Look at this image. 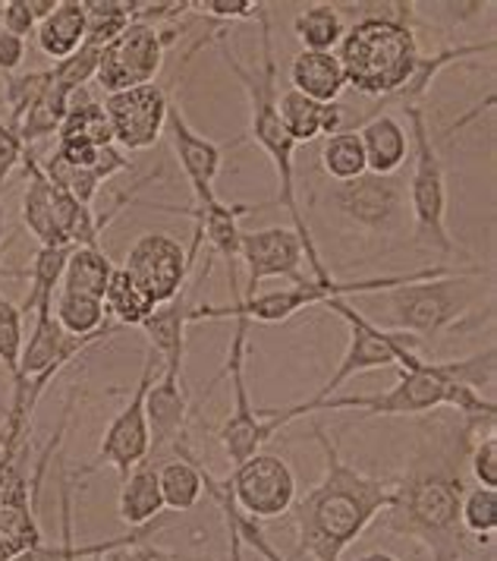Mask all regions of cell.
<instances>
[{
    "mask_svg": "<svg viewBox=\"0 0 497 561\" xmlns=\"http://www.w3.org/2000/svg\"><path fill=\"white\" fill-rule=\"evenodd\" d=\"M475 430L478 426L456 416V426L425 435L406 473L391 483L384 530L416 539L435 561H460L466 552V530L460 524L466 480L460 467L473 448Z\"/></svg>",
    "mask_w": 497,
    "mask_h": 561,
    "instance_id": "1",
    "label": "cell"
},
{
    "mask_svg": "<svg viewBox=\"0 0 497 561\" xmlns=\"http://www.w3.org/2000/svg\"><path fill=\"white\" fill-rule=\"evenodd\" d=\"M312 433L322 445L324 473L290 508L297 524V552L312 561H340L349 546L388 511L391 483L349 467L322 423H315Z\"/></svg>",
    "mask_w": 497,
    "mask_h": 561,
    "instance_id": "2",
    "label": "cell"
},
{
    "mask_svg": "<svg viewBox=\"0 0 497 561\" xmlns=\"http://www.w3.org/2000/svg\"><path fill=\"white\" fill-rule=\"evenodd\" d=\"M258 26H262V67L258 70H248L246 64L233 54L230 42H227V28H215L218 35V51L224 57L227 70L236 77V82L243 85L248 102V139L268 154L274 168V178H277V199L274 203L280 208H287L290 215V228L297 230V237L302 240V250H305V262L312 268L315 280H327L331 272L322 262V253L315 247V237L309 230L305 215L299 211V196H297V142L290 139L287 127L280 124V114H277V60H274V42H271V13L265 10L258 16Z\"/></svg>",
    "mask_w": 497,
    "mask_h": 561,
    "instance_id": "3",
    "label": "cell"
},
{
    "mask_svg": "<svg viewBox=\"0 0 497 561\" xmlns=\"http://www.w3.org/2000/svg\"><path fill=\"white\" fill-rule=\"evenodd\" d=\"M397 382L374 394H344V398H322V401H302L284 410V416L293 423L315 410H366L369 416H419L438 408H450L460 420L482 426L495 423V398L482 394L470 385L456 382L450 359H423L419 354L397 369Z\"/></svg>",
    "mask_w": 497,
    "mask_h": 561,
    "instance_id": "4",
    "label": "cell"
},
{
    "mask_svg": "<svg viewBox=\"0 0 497 561\" xmlns=\"http://www.w3.org/2000/svg\"><path fill=\"white\" fill-rule=\"evenodd\" d=\"M384 13H366L347 26L337 60L344 67L347 85L369 99L394 95L419 64V38L409 23L413 3H388Z\"/></svg>",
    "mask_w": 497,
    "mask_h": 561,
    "instance_id": "5",
    "label": "cell"
},
{
    "mask_svg": "<svg viewBox=\"0 0 497 561\" xmlns=\"http://www.w3.org/2000/svg\"><path fill=\"white\" fill-rule=\"evenodd\" d=\"M460 268L453 265H431V268H419V272H409V275H378V278H359V280H315L305 278L302 284H290V287H280V290H258L255 297H243V287H240V265H230L227 268V278H230V304L227 307H193L189 312V325L193 322H221V319H233V316H246L248 322H287L293 319L297 312L309 307H324L327 300L334 297H366V294H384L391 287L400 284H413V280H428V278H444L453 275Z\"/></svg>",
    "mask_w": 497,
    "mask_h": 561,
    "instance_id": "6",
    "label": "cell"
},
{
    "mask_svg": "<svg viewBox=\"0 0 497 561\" xmlns=\"http://www.w3.org/2000/svg\"><path fill=\"white\" fill-rule=\"evenodd\" d=\"M475 278H482V268H460L444 278L413 280L384 290V316L391 332L409 334L425 344L456 329L473 312L475 287L470 280Z\"/></svg>",
    "mask_w": 497,
    "mask_h": 561,
    "instance_id": "7",
    "label": "cell"
},
{
    "mask_svg": "<svg viewBox=\"0 0 497 561\" xmlns=\"http://www.w3.org/2000/svg\"><path fill=\"white\" fill-rule=\"evenodd\" d=\"M233 341L227 351L224 373L218 379L230 376V388H233V404H230V416L218 426V442L224 448L227 460L236 467L252 455L262 451V445H268L274 435L284 426H290V420L284 416V410H255L252 398H248L246 385V354H248V322L246 316H233ZM215 379V382H218Z\"/></svg>",
    "mask_w": 497,
    "mask_h": 561,
    "instance_id": "8",
    "label": "cell"
},
{
    "mask_svg": "<svg viewBox=\"0 0 497 561\" xmlns=\"http://www.w3.org/2000/svg\"><path fill=\"white\" fill-rule=\"evenodd\" d=\"M409 121V142H413V174H409V218L416 225V240L428 250H453V237L448 230V174L438 146L428 133L423 107L403 111Z\"/></svg>",
    "mask_w": 497,
    "mask_h": 561,
    "instance_id": "9",
    "label": "cell"
},
{
    "mask_svg": "<svg viewBox=\"0 0 497 561\" xmlns=\"http://www.w3.org/2000/svg\"><path fill=\"white\" fill-rule=\"evenodd\" d=\"M324 307L331 312H337L344 322L349 325V344L344 351V357L337 363V369L327 376V382L309 398V401H322L331 398L337 388H344L349 379L362 376V373H372V369H384V366H406L409 359L416 357V347L419 341L409 337V334L391 332V329H381L372 316H366L362 309L349 307L347 297H334L327 300Z\"/></svg>",
    "mask_w": 497,
    "mask_h": 561,
    "instance_id": "10",
    "label": "cell"
},
{
    "mask_svg": "<svg viewBox=\"0 0 497 561\" xmlns=\"http://www.w3.org/2000/svg\"><path fill=\"white\" fill-rule=\"evenodd\" d=\"M171 28H154L146 23L129 26L101 51L95 82L107 95H117L136 85H149L164 67V54L174 45Z\"/></svg>",
    "mask_w": 497,
    "mask_h": 561,
    "instance_id": "11",
    "label": "cell"
},
{
    "mask_svg": "<svg viewBox=\"0 0 497 561\" xmlns=\"http://www.w3.org/2000/svg\"><path fill=\"white\" fill-rule=\"evenodd\" d=\"M158 373H161V359H158V354L149 347L139 382L132 388L126 408L111 420V426L101 435L99 455H95V460L85 467V473H89V470H101V467H114V470L120 473V483H124L126 477H129V470L149 458L151 433L149 416H146V394H149L151 382L158 379Z\"/></svg>",
    "mask_w": 497,
    "mask_h": 561,
    "instance_id": "12",
    "label": "cell"
},
{
    "mask_svg": "<svg viewBox=\"0 0 497 561\" xmlns=\"http://www.w3.org/2000/svg\"><path fill=\"white\" fill-rule=\"evenodd\" d=\"M224 485L233 505L255 524L284 517L297 502V473L277 455L258 451L243 463H236Z\"/></svg>",
    "mask_w": 497,
    "mask_h": 561,
    "instance_id": "13",
    "label": "cell"
},
{
    "mask_svg": "<svg viewBox=\"0 0 497 561\" xmlns=\"http://www.w3.org/2000/svg\"><path fill=\"white\" fill-rule=\"evenodd\" d=\"M193 265H196V259H189V253L180 247V240L161 233V230H149L129 247L120 268L149 294L154 307H161V304H171L189 287L186 278H189Z\"/></svg>",
    "mask_w": 497,
    "mask_h": 561,
    "instance_id": "14",
    "label": "cell"
},
{
    "mask_svg": "<svg viewBox=\"0 0 497 561\" xmlns=\"http://www.w3.org/2000/svg\"><path fill=\"white\" fill-rule=\"evenodd\" d=\"M331 203L347 218L349 225L369 230V233H397L406 225L409 205H406V190L394 178H378V174H362V178L337 183L331 190Z\"/></svg>",
    "mask_w": 497,
    "mask_h": 561,
    "instance_id": "15",
    "label": "cell"
},
{
    "mask_svg": "<svg viewBox=\"0 0 497 561\" xmlns=\"http://www.w3.org/2000/svg\"><path fill=\"white\" fill-rule=\"evenodd\" d=\"M167 92L161 85H136L104 99V114L111 124L114 146L124 154L149 152L167 127Z\"/></svg>",
    "mask_w": 497,
    "mask_h": 561,
    "instance_id": "16",
    "label": "cell"
},
{
    "mask_svg": "<svg viewBox=\"0 0 497 561\" xmlns=\"http://www.w3.org/2000/svg\"><path fill=\"white\" fill-rule=\"evenodd\" d=\"M146 416H149L151 463H164L189 448L186 423H189V394L183 388V373L161 369L146 394Z\"/></svg>",
    "mask_w": 497,
    "mask_h": 561,
    "instance_id": "17",
    "label": "cell"
},
{
    "mask_svg": "<svg viewBox=\"0 0 497 561\" xmlns=\"http://www.w3.org/2000/svg\"><path fill=\"white\" fill-rule=\"evenodd\" d=\"M240 262L246 265V290L243 297H255L265 280L284 278L302 284V262L305 250L293 228H265L243 233L240 240Z\"/></svg>",
    "mask_w": 497,
    "mask_h": 561,
    "instance_id": "18",
    "label": "cell"
},
{
    "mask_svg": "<svg viewBox=\"0 0 497 561\" xmlns=\"http://www.w3.org/2000/svg\"><path fill=\"white\" fill-rule=\"evenodd\" d=\"M164 133L171 136L176 161L183 168V178H186L189 190H193L196 205L215 203L218 199L215 180H218L221 164H224V149L193 129V124L186 121L180 102L167 104V127H164Z\"/></svg>",
    "mask_w": 497,
    "mask_h": 561,
    "instance_id": "19",
    "label": "cell"
},
{
    "mask_svg": "<svg viewBox=\"0 0 497 561\" xmlns=\"http://www.w3.org/2000/svg\"><path fill=\"white\" fill-rule=\"evenodd\" d=\"M485 51H495V38H488V42H473V45H450V48H441V51L435 54H419V64H416V70H413V77L406 79L403 85H400L394 95H388V99H378L372 111L356 124L352 129H359L366 121H372L378 114H391V111H413V107H423V99L428 95V89L435 85V79L441 70H448L450 64H456V60H463V57H475V54H485Z\"/></svg>",
    "mask_w": 497,
    "mask_h": 561,
    "instance_id": "20",
    "label": "cell"
},
{
    "mask_svg": "<svg viewBox=\"0 0 497 561\" xmlns=\"http://www.w3.org/2000/svg\"><path fill=\"white\" fill-rule=\"evenodd\" d=\"M255 208H258V205L215 199V203L208 205L174 208V211L193 218V225H196V237H193V240L208 243V250L215 255H221L227 265H240V240H243L240 218H246L248 211H255Z\"/></svg>",
    "mask_w": 497,
    "mask_h": 561,
    "instance_id": "21",
    "label": "cell"
},
{
    "mask_svg": "<svg viewBox=\"0 0 497 561\" xmlns=\"http://www.w3.org/2000/svg\"><path fill=\"white\" fill-rule=\"evenodd\" d=\"M193 287H186L171 304L154 307L149 319L142 322V332L149 337V347L161 359V369H176L183 373V357H186V329H189V300Z\"/></svg>",
    "mask_w": 497,
    "mask_h": 561,
    "instance_id": "22",
    "label": "cell"
},
{
    "mask_svg": "<svg viewBox=\"0 0 497 561\" xmlns=\"http://www.w3.org/2000/svg\"><path fill=\"white\" fill-rule=\"evenodd\" d=\"M356 133L362 139L366 171L378 174V178H394L413 152L409 129L403 127L394 114H378L372 121H366Z\"/></svg>",
    "mask_w": 497,
    "mask_h": 561,
    "instance_id": "23",
    "label": "cell"
},
{
    "mask_svg": "<svg viewBox=\"0 0 497 561\" xmlns=\"http://www.w3.org/2000/svg\"><path fill=\"white\" fill-rule=\"evenodd\" d=\"M277 114H280V124L287 127L293 142H312L319 136H334L344 129V104H319L299 92H284L277 95Z\"/></svg>",
    "mask_w": 497,
    "mask_h": 561,
    "instance_id": "24",
    "label": "cell"
},
{
    "mask_svg": "<svg viewBox=\"0 0 497 561\" xmlns=\"http://www.w3.org/2000/svg\"><path fill=\"white\" fill-rule=\"evenodd\" d=\"M25 171V196H23V225L28 233L38 240V247H67L60 240V230L54 221V183L42 171V161L25 149L23 154Z\"/></svg>",
    "mask_w": 497,
    "mask_h": 561,
    "instance_id": "25",
    "label": "cell"
},
{
    "mask_svg": "<svg viewBox=\"0 0 497 561\" xmlns=\"http://www.w3.org/2000/svg\"><path fill=\"white\" fill-rule=\"evenodd\" d=\"M290 82L293 92L319 104H334L347 89L344 67L334 51H299L290 64Z\"/></svg>",
    "mask_w": 497,
    "mask_h": 561,
    "instance_id": "26",
    "label": "cell"
},
{
    "mask_svg": "<svg viewBox=\"0 0 497 561\" xmlns=\"http://www.w3.org/2000/svg\"><path fill=\"white\" fill-rule=\"evenodd\" d=\"M117 514L129 530L146 527L164 514V499H161V485H158V463L146 458L129 470V477L120 483Z\"/></svg>",
    "mask_w": 497,
    "mask_h": 561,
    "instance_id": "27",
    "label": "cell"
},
{
    "mask_svg": "<svg viewBox=\"0 0 497 561\" xmlns=\"http://www.w3.org/2000/svg\"><path fill=\"white\" fill-rule=\"evenodd\" d=\"M38 51L54 64L73 57L85 45V7L82 0H57L54 13L35 28Z\"/></svg>",
    "mask_w": 497,
    "mask_h": 561,
    "instance_id": "28",
    "label": "cell"
},
{
    "mask_svg": "<svg viewBox=\"0 0 497 561\" xmlns=\"http://www.w3.org/2000/svg\"><path fill=\"white\" fill-rule=\"evenodd\" d=\"M158 485H161L164 508L186 514L199 505L205 495V467L196 458L193 445L183 455L158 463Z\"/></svg>",
    "mask_w": 497,
    "mask_h": 561,
    "instance_id": "29",
    "label": "cell"
},
{
    "mask_svg": "<svg viewBox=\"0 0 497 561\" xmlns=\"http://www.w3.org/2000/svg\"><path fill=\"white\" fill-rule=\"evenodd\" d=\"M114 268L117 265L107 259V253L101 247H76L70 259H67V268H63V278H60V290L63 294H79V297L104 300V290L111 284Z\"/></svg>",
    "mask_w": 497,
    "mask_h": 561,
    "instance_id": "30",
    "label": "cell"
},
{
    "mask_svg": "<svg viewBox=\"0 0 497 561\" xmlns=\"http://www.w3.org/2000/svg\"><path fill=\"white\" fill-rule=\"evenodd\" d=\"M76 247H38L28 268V294L20 304L23 316H32L35 309L54 307V294L60 290V278L67 268V259Z\"/></svg>",
    "mask_w": 497,
    "mask_h": 561,
    "instance_id": "31",
    "label": "cell"
},
{
    "mask_svg": "<svg viewBox=\"0 0 497 561\" xmlns=\"http://www.w3.org/2000/svg\"><path fill=\"white\" fill-rule=\"evenodd\" d=\"M57 139H79V142H89V146H114V136H111V124H107V114H104V104L89 99L82 89L70 95V107H67V117L57 129Z\"/></svg>",
    "mask_w": 497,
    "mask_h": 561,
    "instance_id": "32",
    "label": "cell"
},
{
    "mask_svg": "<svg viewBox=\"0 0 497 561\" xmlns=\"http://www.w3.org/2000/svg\"><path fill=\"white\" fill-rule=\"evenodd\" d=\"M104 312L120 329H142V322L154 312V304L149 300V294L126 275L124 268H114L111 284L104 290Z\"/></svg>",
    "mask_w": 497,
    "mask_h": 561,
    "instance_id": "33",
    "label": "cell"
},
{
    "mask_svg": "<svg viewBox=\"0 0 497 561\" xmlns=\"http://www.w3.org/2000/svg\"><path fill=\"white\" fill-rule=\"evenodd\" d=\"M344 32V13L331 3H312L293 20V35L302 42V51H337Z\"/></svg>",
    "mask_w": 497,
    "mask_h": 561,
    "instance_id": "34",
    "label": "cell"
},
{
    "mask_svg": "<svg viewBox=\"0 0 497 561\" xmlns=\"http://www.w3.org/2000/svg\"><path fill=\"white\" fill-rule=\"evenodd\" d=\"M67 107H70V92H63L54 79H48L45 92L38 95V102L25 111L23 124L16 129L25 149H32V142H38L45 136H54L63 124V117H67Z\"/></svg>",
    "mask_w": 497,
    "mask_h": 561,
    "instance_id": "35",
    "label": "cell"
},
{
    "mask_svg": "<svg viewBox=\"0 0 497 561\" xmlns=\"http://www.w3.org/2000/svg\"><path fill=\"white\" fill-rule=\"evenodd\" d=\"M54 319L60 322L63 332L76 334V337H92V334L104 332L111 325V319L104 312V300L79 297V294H63V290H57Z\"/></svg>",
    "mask_w": 497,
    "mask_h": 561,
    "instance_id": "36",
    "label": "cell"
},
{
    "mask_svg": "<svg viewBox=\"0 0 497 561\" xmlns=\"http://www.w3.org/2000/svg\"><path fill=\"white\" fill-rule=\"evenodd\" d=\"M322 168L334 183H349L366 174V152H362V139L356 129H340L324 139Z\"/></svg>",
    "mask_w": 497,
    "mask_h": 561,
    "instance_id": "37",
    "label": "cell"
},
{
    "mask_svg": "<svg viewBox=\"0 0 497 561\" xmlns=\"http://www.w3.org/2000/svg\"><path fill=\"white\" fill-rule=\"evenodd\" d=\"M82 7H85V42L101 51L132 23L129 0H82Z\"/></svg>",
    "mask_w": 497,
    "mask_h": 561,
    "instance_id": "38",
    "label": "cell"
},
{
    "mask_svg": "<svg viewBox=\"0 0 497 561\" xmlns=\"http://www.w3.org/2000/svg\"><path fill=\"white\" fill-rule=\"evenodd\" d=\"M460 524L466 536L492 539L497 534V489H488V485L466 489L463 505H460Z\"/></svg>",
    "mask_w": 497,
    "mask_h": 561,
    "instance_id": "39",
    "label": "cell"
},
{
    "mask_svg": "<svg viewBox=\"0 0 497 561\" xmlns=\"http://www.w3.org/2000/svg\"><path fill=\"white\" fill-rule=\"evenodd\" d=\"M50 73L48 70H38V73H20V77H7V85H3V102H7V127L20 129L23 124L25 111L32 107V104L38 102V95L45 92V85H48Z\"/></svg>",
    "mask_w": 497,
    "mask_h": 561,
    "instance_id": "40",
    "label": "cell"
},
{
    "mask_svg": "<svg viewBox=\"0 0 497 561\" xmlns=\"http://www.w3.org/2000/svg\"><path fill=\"white\" fill-rule=\"evenodd\" d=\"M99 60H101V48L95 45H82L73 57H67V60H60V64H54L50 67V79L63 89V92H79V89H85V82H92L95 73H99Z\"/></svg>",
    "mask_w": 497,
    "mask_h": 561,
    "instance_id": "41",
    "label": "cell"
},
{
    "mask_svg": "<svg viewBox=\"0 0 497 561\" xmlns=\"http://www.w3.org/2000/svg\"><path fill=\"white\" fill-rule=\"evenodd\" d=\"M189 10H196L208 20L218 23H243V20H258L268 3H252V0H189Z\"/></svg>",
    "mask_w": 497,
    "mask_h": 561,
    "instance_id": "42",
    "label": "cell"
},
{
    "mask_svg": "<svg viewBox=\"0 0 497 561\" xmlns=\"http://www.w3.org/2000/svg\"><path fill=\"white\" fill-rule=\"evenodd\" d=\"M85 561H189L183 559V556H176L171 549H161V546H154L149 539H132V542H124V546H117V549H107V552H101L95 559H85Z\"/></svg>",
    "mask_w": 497,
    "mask_h": 561,
    "instance_id": "43",
    "label": "cell"
},
{
    "mask_svg": "<svg viewBox=\"0 0 497 561\" xmlns=\"http://www.w3.org/2000/svg\"><path fill=\"white\" fill-rule=\"evenodd\" d=\"M466 463H470V470H473L475 483L495 489L497 485V438L495 435L488 433L485 438H475L473 448H470V455H466Z\"/></svg>",
    "mask_w": 497,
    "mask_h": 561,
    "instance_id": "44",
    "label": "cell"
},
{
    "mask_svg": "<svg viewBox=\"0 0 497 561\" xmlns=\"http://www.w3.org/2000/svg\"><path fill=\"white\" fill-rule=\"evenodd\" d=\"M167 527V520L164 517H158V520H151L146 527H136V530H129L126 536H114V539H104V542H89V546H82V552H76L70 559L63 561H85V559H95L101 552H107V549H117V546H124V542H132V539H149V536H158L161 530Z\"/></svg>",
    "mask_w": 497,
    "mask_h": 561,
    "instance_id": "45",
    "label": "cell"
},
{
    "mask_svg": "<svg viewBox=\"0 0 497 561\" xmlns=\"http://www.w3.org/2000/svg\"><path fill=\"white\" fill-rule=\"evenodd\" d=\"M233 520H236V530H240V536H243V546L255 549V552L262 556V561H287V559H280V552H277L271 542H268L265 530H262L255 520H248L246 514L236 508V505H233Z\"/></svg>",
    "mask_w": 497,
    "mask_h": 561,
    "instance_id": "46",
    "label": "cell"
},
{
    "mask_svg": "<svg viewBox=\"0 0 497 561\" xmlns=\"http://www.w3.org/2000/svg\"><path fill=\"white\" fill-rule=\"evenodd\" d=\"M0 28L3 32H13L16 38H28V35H35V16L28 13V3L25 0H7V7H3V16H0Z\"/></svg>",
    "mask_w": 497,
    "mask_h": 561,
    "instance_id": "47",
    "label": "cell"
},
{
    "mask_svg": "<svg viewBox=\"0 0 497 561\" xmlns=\"http://www.w3.org/2000/svg\"><path fill=\"white\" fill-rule=\"evenodd\" d=\"M25 60V42L16 38L13 32L0 28V73L3 77H16V70L23 67Z\"/></svg>",
    "mask_w": 497,
    "mask_h": 561,
    "instance_id": "48",
    "label": "cell"
},
{
    "mask_svg": "<svg viewBox=\"0 0 497 561\" xmlns=\"http://www.w3.org/2000/svg\"><path fill=\"white\" fill-rule=\"evenodd\" d=\"M356 561H400L397 556H391V552H369V556H362V559Z\"/></svg>",
    "mask_w": 497,
    "mask_h": 561,
    "instance_id": "49",
    "label": "cell"
}]
</instances>
